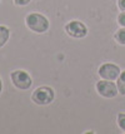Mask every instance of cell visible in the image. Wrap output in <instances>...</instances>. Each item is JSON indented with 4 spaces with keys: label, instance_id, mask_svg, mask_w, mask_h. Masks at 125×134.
Segmentation results:
<instances>
[{
    "label": "cell",
    "instance_id": "1",
    "mask_svg": "<svg viewBox=\"0 0 125 134\" xmlns=\"http://www.w3.org/2000/svg\"><path fill=\"white\" fill-rule=\"evenodd\" d=\"M25 23H26V26L29 28L30 30L35 31V33H45L48 31L49 26H50V23L46 18L41 15V14H38V13H31L29 14L26 19H25Z\"/></svg>",
    "mask_w": 125,
    "mask_h": 134
},
{
    "label": "cell",
    "instance_id": "2",
    "mask_svg": "<svg viewBox=\"0 0 125 134\" xmlns=\"http://www.w3.org/2000/svg\"><path fill=\"white\" fill-rule=\"evenodd\" d=\"M55 98L53 88L50 87H39L34 90V93L31 95V100L38 105H48Z\"/></svg>",
    "mask_w": 125,
    "mask_h": 134
},
{
    "label": "cell",
    "instance_id": "3",
    "mask_svg": "<svg viewBox=\"0 0 125 134\" xmlns=\"http://www.w3.org/2000/svg\"><path fill=\"white\" fill-rule=\"evenodd\" d=\"M13 84L15 88H18L20 90H26L31 87L33 84V79L29 75V73H26L25 70H14L10 74Z\"/></svg>",
    "mask_w": 125,
    "mask_h": 134
},
{
    "label": "cell",
    "instance_id": "4",
    "mask_svg": "<svg viewBox=\"0 0 125 134\" xmlns=\"http://www.w3.org/2000/svg\"><path fill=\"white\" fill-rule=\"evenodd\" d=\"M96 92L99 93V95L104 98H109V99L115 98L119 94L116 84H114L113 80H105V79L96 83Z\"/></svg>",
    "mask_w": 125,
    "mask_h": 134
},
{
    "label": "cell",
    "instance_id": "5",
    "mask_svg": "<svg viewBox=\"0 0 125 134\" xmlns=\"http://www.w3.org/2000/svg\"><path fill=\"white\" fill-rule=\"evenodd\" d=\"M65 31L66 34L72 38H76V39H81L88 34V28L86 25L79 20H73L65 25Z\"/></svg>",
    "mask_w": 125,
    "mask_h": 134
},
{
    "label": "cell",
    "instance_id": "6",
    "mask_svg": "<svg viewBox=\"0 0 125 134\" xmlns=\"http://www.w3.org/2000/svg\"><path fill=\"white\" fill-rule=\"evenodd\" d=\"M99 75L101 79H105V80H115L118 79L120 75V68L118 65L113 64V63H105L103 64L98 70Z\"/></svg>",
    "mask_w": 125,
    "mask_h": 134
},
{
    "label": "cell",
    "instance_id": "7",
    "mask_svg": "<svg viewBox=\"0 0 125 134\" xmlns=\"http://www.w3.org/2000/svg\"><path fill=\"white\" fill-rule=\"evenodd\" d=\"M9 38H10V30L4 25H0V48L5 45Z\"/></svg>",
    "mask_w": 125,
    "mask_h": 134
},
{
    "label": "cell",
    "instance_id": "8",
    "mask_svg": "<svg viewBox=\"0 0 125 134\" xmlns=\"http://www.w3.org/2000/svg\"><path fill=\"white\" fill-rule=\"evenodd\" d=\"M116 87L119 90V94L125 95V70L120 73L119 78H118V83H116Z\"/></svg>",
    "mask_w": 125,
    "mask_h": 134
},
{
    "label": "cell",
    "instance_id": "9",
    "mask_svg": "<svg viewBox=\"0 0 125 134\" xmlns=\"http://www.w3.org/2000/svg\"><path fill=\"white\" fill-rule=\"evenodd\" d=\"M114 39L121 45H125V28L121 26V29L116 30V33L114 35Z\"/></svg>",
    "mask_w": 125,
    "mask_h": 134
},
{
    "label": "cell",
    "instance_id": "10",
    "mask_svg": "<svg viewBox=\"0 0 125 134\" xmlns=\"http://www.w3.org/2000/svg\"><path fill=\"white\" fill-rule=\"evenodd\" d=\"M118 125L121 130L125 132V113H120L118 114Z\"/></svg>",
    "mask_w": 125,
    "mask_h": 134
},
{
    "label": "cell",
    "instance_id": "11",
    "mask_svg": "<svg viewBox=\"0 0 125 134\" xmlns=\"http://www.w3.org/2000/svg\"><path fill=\"white\" fill-rule=\"evenodd\" d=\"M118 23H119L120 26L125 28V12H121L118 16Z\"/></svg>",
    "mask_w": 125,
    "mask_h": 134
},
{
    "label": "cell",
    "instance_id": "12",
    "mask_svg": "<svg viewBox=\"0 0 125 134\" xmlns=\"http://www.w3.org/2000/svg\"><path fill=\"white\" fill-rule=\"evenodd\" d=\"M31 0H14V3H15V5H19V6H25L28 5Z\"/></svg>",
    "mask_w": 125,
    "mask_h": 134
},
{
    "label": "cell",
    "instance_id": "13",
    "mask_svg": "<svg viewBox=\"0 0 125 134\" xmlns=\"http://www.w3.org/2000/svg\"><path fill=\"white\" fill-rule=\"evenodd\" d=\"M118 6L121 12H125V0H118Z\"/></svg>",
    "mask_w": 125,
    "mask_h": 134
},
{
    "label": "cell",
    "instance_id": "14",
    "mask_svg": "<svg viewBox=\"0 0 125 134\" xmlns=\"http://www.w3.org/2000/svg\"><path fill=\"white\" fill-rule=\"evenodd\" d=\"M1 90H3V82H1V79H0V94H1Z\"/></svg>",
    "mask_w": 125,
    "mask_h": 134
}]
</instances>
